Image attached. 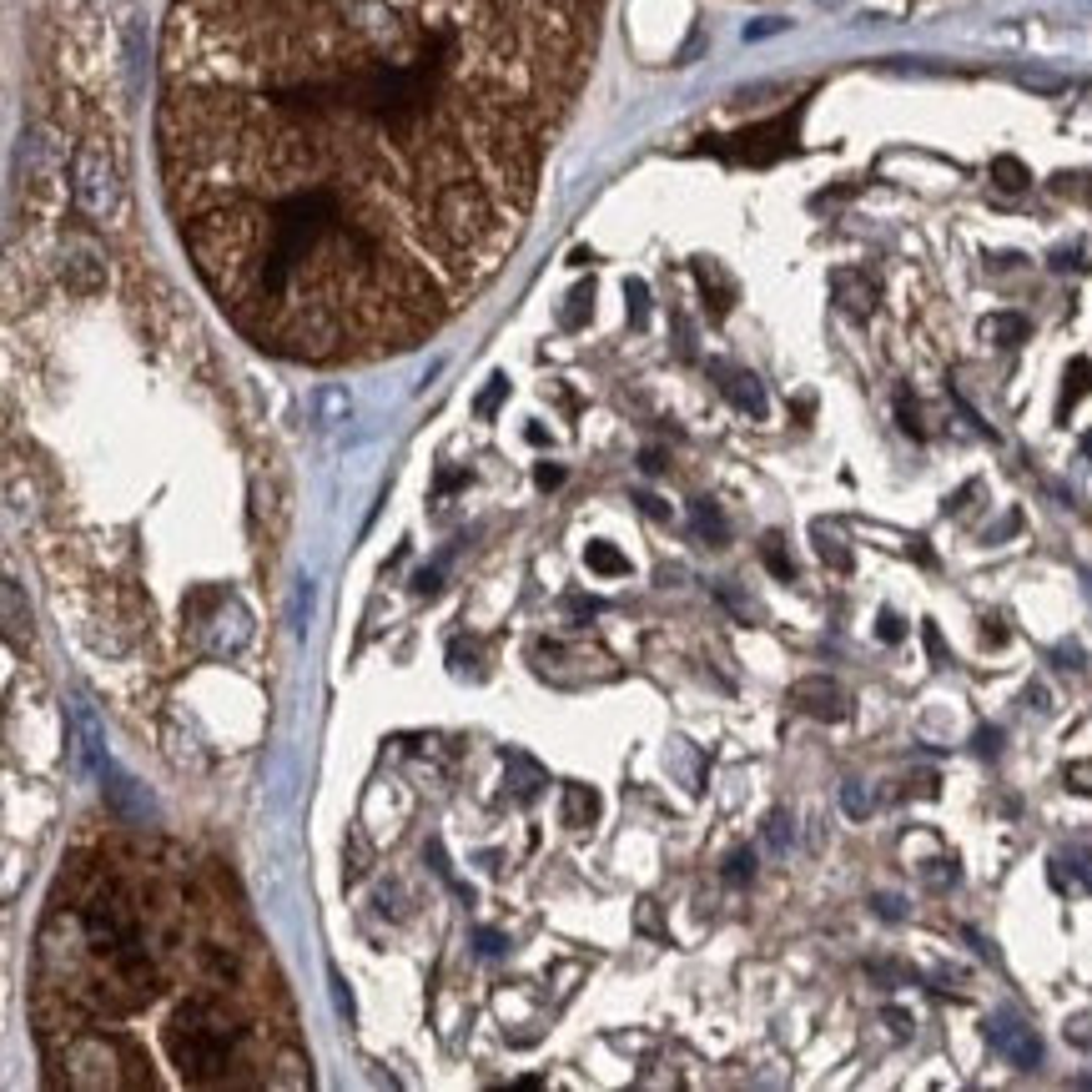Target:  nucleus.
Masks as SVG:
<instances>
[{"label": "nucleus", "instance_id": "9d476101", "mask_svg": "<svg viewBox=\"0 0 1092 1092\" xmlns=\"http://www.w3.org/2000/svg\"><path fill=\"white\" fill-rule=\"evenodd\" d=\"M982 332H987L992 342H1007V347H1012V342H1022V337H1027V317H1017V312H1002V317H987V322H982Z\"/></svg>", "mask_w": 1092, "mask_h": 1092}, {"label": "nucleus", "instance_id": "bb28decb", "mask_svg": "<svg viewBox=\"0 0 1092 1092\" xmlns=\"http://www.w3.org/2000/svg\"><path fill=\"white\" fill-rule=\"evenodd\" d=\"M876 911L896 921V916H901V901H896V896H876Z\"/></svg>", "mask_w": 1092, "mask_h": 1092}, {"label": "nucleus", "instance_id": "5701e85b", "mask_svg": "<svg viewBox=\"0 0 1092 1092\" xmlns=\"http://www.w3.org/2000/svg\"><path fill=\"white\" fill-rule=\"evenodd\" d=\"M629 312L634 322H644V282H629Z\"/></svg>", "mask_w": 1092, "mask_h": 1092}, {"label": "nucleus", "instance_id": "aec40b11", "mask_svg": "<svg viewBox=\"0 0 1092 1092\" xmlns=\"http://www.w3.org/2000/svg\"><path fill=\"white\" fill-rule=\"evenodd\" d=\"M751 871H756V856H751V851H736V856H731V871H725V876H731V881H746Z\"/></svg>", "mask_w": 1092, "mask_h": 1092}, {"label": "nucleus", "instance_id": "f3484780", "mask_svg": "<svg viewBox=\"0 0 1092 1092\" xmlns=\"http://www.w3.org/2000/svg\"><path fill=\"white\" fill-rule=\"evenodd\" d=\"M997 182L1007 187V192H1017V187H1027V172L1017 167V162H997Z\"/></svg>", "mask_w": 1092, "mask_h": 1092}, {"label": "nucleus", "instance_id": "f257e3e1", "mask_svg": "<svg viewBox=\"0 0 1092 1092\" xmlns=\"http://www.w3.org/2000/svg\"><path fill=\"white\" fill-rule=\"evenodd\" d=\"M599 0H177L162 177L267 352L352 362L439 332L514 252Z\"/></svg>", "mask_w": 1092, "mask_h": 1092}, {"label": "nucleus", "instance_id": "4468645a", "mask_svg": "<svg viewBox=\"0 0 1092 1092\" xmlns=\"http://www.w3.org/2000/svg\"><path fill=\"white\" fill-rule=\"evenodd\" d=\"M766 841H771V851H791V816H786V811H771Z\"/></svg>", "mask_w": 1092, "mask_h": 1092}, {"label": "nucleus", "instance_id": "393cba45", "mask_svg": "<svg viewBox=\"0 0 1092 1092\" xmlns=\"http://www.w3.org/2000/svg\"><path fill=\"white\" fill-rule=\"evenodd\" d=\"M534 479H539V489H554V484L564 479V469H554V464H539V474H534Z\"/></svg>", "mask_w": 1092, "mask_h": 1092}, {"label": "nucleus", "instance_id": "a878e982", "mask_svg": "<svg viewBox=\"0 0 1092 1092\" xmlns=\"http://www.w3.org/2000/svg\"><path fill=\"white\" fill-rule=\"evenodd\" d=\"M504 388H509V383H494V388H489V393L479 398V414H494V403L504 398Z\"/></svg>", "mask_w": 1092, "mask_h": 1092}, {"label": "nucleus", "instance_id": "39448f33", "mask_svg": "<svg viewBox=\"0 0 1092 1092\" xmlns=\"http://www.w3.org/2000/svg\"><path fill=\"white\" fill-rule=\"evenodd\" d=\"M791 700H796L806 715H816V720H841V715H846V690H841L836 679H826V674H806V679H796Z\"/></svg>", "mask_w": 1092, "mask_h": 1092}, {"label": "nucleus", "instance_id": "c85d7f7f", "mask_svg": "<svg viewBox=\"0 0 1092 1092\" xmlns=\"http://www.w3.org/2000/svg\"><path fill=\"white\" fill-rule=\"evenodd\" d=\"M639 504H644V514H654V519H664V504H659V499H649V494H644Z\"/></svg>", "mask_w": 1092, "mask_h": 1092}, {"label": "nucleus", "instance_id": "7ed1b4c3", "mask_svg": "<svg viewBox=\"0 0 1092 1092\" xmlns=\"http://www.w3.org/2000/svg\"><path fill=\"white\" fill-rule=\"evenodd\" d=\"M71 192H76V207L96 222H111L121 212V172L116 162L101 152V147H81L76 162H71Z\"/></svg>", "mask_w": 1092, "mask_h": 1092}, {"label": "nucleus", "instance_id": "c756f323", "mask_svg": "<svg viewBox=\"0 0 1092 1092\" xmlns=\"http://www.w3.org/2000/svg\"><path fill=\"white\" fill-rule=\"evenodd\" d=\"M1082 454H1087V459H1092V434H1087V439H1082Z\"/></svg>", "mask_w": 1092, "mask_h": 1092}, {"label": "nucleus", "instance_id": "4be33fe9", "mask_svg": "<svg viewBox=\"0 0 1092 1092\" xmlns=\"http://www.w3.org/2000/svg\"><path fill=\"white\" fill-rule=\"evenodd\" d=\"M881 1017H886V1022H891V1032H896V1037H911V1017H906V1012H901V1007H886V1012H881Z\"/></svg>", "mask_w": 1092, "mask_h": 1092}, {"label": "nucleus", "instance_id": "f03ea898", "mask_svg": "<svg viewBox=\"0 0 1092 1092\" xmlns=\"http://www.w3.org/2000/svg\"><path fill=\"white\" fill-rule=\"evenodd\" d=\"M31 1017L56 1082L126 1087L136 1022L182 1087H302L307 1057L257 936L187 856L111 841L66 866L36 951ZM162 1087V1072H157Z\"/></svg>", "mask_w": 1092, "mask_h": 1092}, {"label": "nucleus", "instance_id": "b1692460", "mask_svg": "<svg viewBox=\"0 0 1092 1092\" xmlns=\"http://www.w3.org/2000/svg\"><path fill=\"white\" fill-rule=\"evenodd\" d=\"M1057 659H1062V669H1082V649L1077 644H1057Z\"/></svg>", "mask_w": 1092, "mask_h": 1092}, {"label": "nucleus", "instance_id": "20e7f679", "mask_svg": "<svg viewBox=\"0 0 1092 1092\" xmlns=\"http://www.w3.org/2000/svg\"><path fill=\"white\" fill-rule=\"evenodd\" d=\"M987 1037H992V1047H997L1012 1067H1022V1072H1032V1067L1042 1062V1042H1037V1032L1022 1027L1017 1017H992V1022H987Z\"/></svg>", "mask_w": 1092, "mask_h": 1092}, {"label": "nucleus", "instance_id": "a211bd4d", "mask_svg": "<svg viewBox=\"0 0 1092 1092\" xmlns=\"http://www.w3.org/2000/svg\"><path fill=\"white\" fill-rule=\"evenodd\" d=\"M896 414H901V429H906V434H916V439H921V419H916V403H911V398H906V393H896Z\"/></svg>", "mask_w": 1092, "mask_h": 1092}, {"label": "nucleus", "instance_id": "dca6fc26", "mask_svg": "<svg viewBox=\"0 0 1092 1092\" xmlns=\"http://www.w3.org/2000/svg\"><path fill=\"white\" fill-rule=\"evenodd\" d=\"M1067 786H1072V791H1082V796H1092V761H1077V766H1067Z\"/></svg>", "mask_w": 1092, "mask_h": 1092}, {"label": "nucleus", "instance_id": "412c9836", "mask_svg": "<svg viewBox=\"0 0 1092 1092\" xmlns=\"http://www.w3.org/2000/svg\"><path fill=\"white\" fill-rule=\"evenodd\" d=\"M876 634H881V639H886V644H896V639H901V619H896V614H891V609H886V614H881V619H876Z\"/></svg>", "mask_w": 1092, "mask_h": 1092}, {"label": "nucleus", "instance_id": "2eb2a0df", "mask_svg": "<svg viewBox=\"0 0 1092 1092\" xmlns=\"http://www.w3.org/2000/svg\"><path fill=\"white\" fill-rule=\"evenodd\" d=\"M766 564H771V574L791 579V559H786V549H781V534H771V539H766Z\"/></svg>", "mask_w": 1092, "mask_h": 1092}, {"label": "nucleus", "instance_id": "423d86ee", "mask_svg": "<svg viewBox=\"0 0 1092 1092\" xmlns=\"http://www.w3.org/2000/svg\"><path fill=\"white\" fill-rule=\"evenodd\" d=\"M715 378H720V388H725V398H731L741 414H766V388H761V378L756 373H746V368H715Z\"/></svg>", "mask_w": 1092, "mask_h": 1092}, {"label": "nucleus", "instance_id": "6ab92c4d", "mask_svg": "<svg viewBox=\"0 0 1092 1092\" xmlns=\"http://www.w3.org/2000/svg\"><path fill=\"white\" fill-rule=\"evenodd\" d=\"M1067 1042L1072 1047H1092V1017H1072L1067 1022Z\"/></svg>", "mask_w": 1092, "mask_h": 1092}, {"label": "nucleus", "instance_id": "f8f14e48", "mask_svg": "<svg viewBox=\"0 0 1092 1092\" xmlns=\"http://www.w3.org/2000/svg\"><path fill=\"white\" fill-rule=\"evenodd\" d=\"M841 806H846V816L866 821V816H871V796H866V786H861V781H846V786H841Z\"/></svg>", "mask_w": 1092, "mask_h": 1092}, {"label": "nucleus", "instance_id": "9b49d317", "mask_svg": "<svg viewBox=\"0 0 1092 1092\" xmlns=\"http://www.w3.org/2000/svg\"><path fill=\"white\" fill-rule=\"evenodd\" d=\"M589 569L594 574H629V559L619 554V549H609V544H589Z\"/></svg>", "mask_w": 1092, "mask_h": 1092}, {"label": "nucleus", "instance_id": "1a4fd4ad", "mask_svg": "<svg viewBox=\"0 0 1092 1092\" xmlns=\"http://www.w3.org/2000/svg\"><path fill=\"white\" fill-rule=\"evenodd\" d=\"M594 811H599V801H594L589 786H569L564 791V826H589Z\"/></svg>", "mask_w": 1092, "mask_h": 1092}, {"label": "nucleus", "instance_id": "cd10ccee", "mask_svg": "<svg viewBox=\"0 0 1092 1092\" xmlns=\"http://www.w3.org/2000/svg\"><path fill=\"white\" fill-rule=\"evenodd\" d=\"M926 649H931V659H941V654H946V649H941V634H936L931 624H926Z\"/></svg>", "mask_w": 1092, "mask_h": 1092}, {"label": "nucleus", "instance_id": "6e6552de", "mask_svg": "<svg viewBox=\"0 0 1092 1092\" xmlns=\"http://www.w3.org/2000/svg\"><path fill=\"white\" fill-rule=\"evenodd\" d=\"M811 534H816V554H821L831 569H851V544H846V534H841L836 524L816 519V524H811Z\"/></svg>", "mask_w": 1092, "mask_h": 1092}, {"label": "nucleus", "instance_id": "ddd939ff", "mask_svg": "<svg viewBox=\"0 0 1092 1092\" xmlns=\"http://www.w3.org/2000/svg\"><path fill=\"white\" fill-rule=\"evenodd\" d=\"M695 529H700V534H710L715 544L725 539V519L715 514V504H710V499H700V504H695Z\"/></svg>", "mask_w": 1092, "mask_h": 1092}, {"label": "nucleus", "instance_id": "0eeeda50", "mask_svg": "<svg viewBox=\"0 0 1092 1092\" xmlns=\"http://www.w3.org/2000/svg\"><path fill=\"white\" fill-rule=\"evenodd\" d=\"M831 292H836V302H841L851 317H871V307H876V282H871L866 272H856V267L836 272V277H831Z\"/></svg>", "mask_w": 1092, "mask_h": 1092}]
</instances>
